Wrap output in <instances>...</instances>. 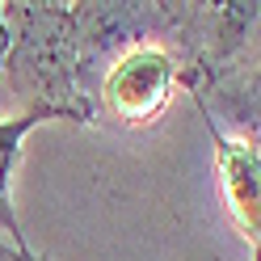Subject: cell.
<instances>
[{"instance_id":"1","label":"cell","mask_w":261,"mask_h":261,"mask_svg":"<svg viewBox=\"0 0 261 261\" xmlns=\"http://www.w3.org/2000/svg\"><path fill=\"white\" fill-rule=\"evenodd\" d=\"M9 25L5 89L13 101L46 122L97 126V110L80 85V42H76V0H5Z\"/></svg>"},{"instance_id":"2","label":"cell","mask_w":261,"mask_h":261,"mask_svg":"<svg viewBox=\"0 0 261 261\" xmlns=\"http://www.w3.org/2000/svg\"><path fill=\"white\" fill-rule=\"evenodd\" d=\"M177 93H181L177 55L165 42H135L118 59H110L106 72L97 76L93 89L97 122L106 118L122 130H143L165 118Z\"/></svg>"},{"instance_id":"3","label":"cell","mask_w":261,"mask_h":261,"mask_svg":"<svg viewBox=\"0 0 261 261\" xmlns=\"http://www.w3.org/2000/svg\"><path fill=\"white\" fill-rule=\"evenodd\" d=\"M206 122V135H211V148H215V173H219V194H223V206H227V219L240 232V240L257 253V236H261V152H257V139H240L232 130L215 126L211 118Z\"/></svg>"},{"instance_id":"4","label":"cell","mask_w":261,"mask_h":261,"mask_svg":"<svg viewBox=\"0 0 261 261\" xmlns=\"http://www.w3.org/2000/svg\"><path fill=\"white\" fill-rule=\"evenodd\" d=\"M46 126L42 114H13L5 118L0 114V240H9L13 249H30L25 240V227L17 219V202H13V186H17V165H21V152H25V139L30 130Z\"/></svg>"},{"instance_id":"5","label":"cell","mask_w":261,"mask_h":261,"mask_svg":"<svg viewBox=\"0 0 261 261\" xmlns=\"http://www.w3.org/2000/svg\"><path fill=\"white\" fill-rule=\"evenodd\" d=\"M5 55H9V25H5V13H0V72H5Z\"/></svg>"},{"instance_id":"6","label":"cell","mask_w":261,"mask_h":261,"mask_svg":"<svg viewBox=\"0 0 261 261\" xmlns=\"http://www.w3.org/2000/svg\"><path fill=\"white\" fill-rule=\"evenodd\" d=\"M0 261H21V249H13L9 240H0Z\"/></svg>"},{"instance_id":"7","label":"cell","mask_w":261,"mask_h":261,"mask_svg":"<svg viewBox=\"0 0 261 261\" xmlns=\"http://www.w3.org/2000/svg\"><path fill=\"white\" fill-rule=\"evenodd\" d=\"M21 261H51V257H42V253H34V249H21Z\"/></svg>"}]
</instances>
